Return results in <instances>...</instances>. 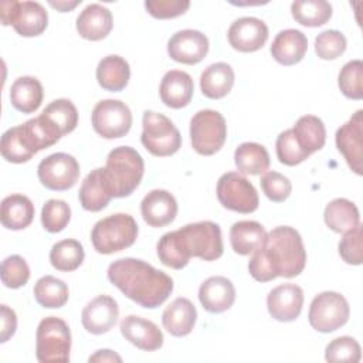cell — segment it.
I'll return each mask as SVG.
<instances>
[{
    "label": "cell",
    "mask_w": 363,
    "mask_h": 363,
    "mask_svg": "<svg viewBox=\"0 0 363 363\" xmlns=\"http://www.w3.org/2000/svg\"><path fill=\"white\" fill-rule=\"evenodd\" d=\"M306 265V250L301 234L279 225L267 233L264 244L255 250L248 261V272L258 282H268L278 277L294 278Z\"/></svg>",
    "instance_id": "6da1fadb"
},
{
    "label": "cell",
    "mask_w": 363,
    "mask_h": 363,
    "mask_svg": "<svg viewBox=\"0 0 363 363\" xmlns=\"http://www.w3.org/2000/svg\"><path fill=\"white\" fill-rule=\"evenodd\" d=\"M160 262L173 269L184 268L191 257L214 261L223 255L221 228L217 223L204 220L169 231L156 245Z\"/></svg>",
    "instance_id": "7a4b0ae2"
},
{
    "label": "cell",
    "mask_w": 363,
    "mask_h": 363,
    "mask_svg": "<svg viewBox=\"0 0 363 363\" xmlns=\"http://www.w3.org/2000/svg\"><path fill=\"white\" fill-rule=\"evenodd\" d=\"M108 279L138 305L155 309L173 292V279L163 271L138 258H119L109 264Z\"/></svg>",
    "instance_id": "3957f363"
},
{
    "label": "cell",
    "mask_w": 363,
    "mask_h": 363,
    "mask_svg": "<svg viewBox=\"0 0 363 363\" xmlns=\"http://www.w3.org/2000/svg\"><path fill=\"white\" fill-rule=\"evenodd\" d=\"M61 138L60 132L40 115L7 129L1 135L0 152L3 159L10 163H26L35 153L52 146Z\"/></svg>",
    "instance_id": "277c9868"
},
{
    "label": "cell",
    "mask_w": 363,
    "mask_h": 363,
    "mask_svg": "<svg viewBox=\"0 0 363 363\" xmlns=\"http://www.w3.org/2000/svg\"><path fill=\"white\" fill-rule=\"evenodd\" d=\"M145 174V162L140 153L130 146L113 147L106 156L104 179L112 197L130 196Z\"/></svg>",
    "instance_id": "5b68a950"
},
{
    "label": "cell",
    "mask_w": 363,
    "mask_h": 363,
    "mask_svg": "<svg viewBox=\"0 0 363 363\" xmlns=\"http://www.w3.org/2000/svg\"><path fill=\"white\" fill-rule=\"evenodd\" d=\"M138 223L130 214L116 213L99 220L91 231V242L99 254H113L133 245L138 238Z\"/></svg>",
    "instance_id": "8992f818"
},
{
    "label": "cell",
    "mask_w": 363,
    "mask_h": 363,
    "mask_svg": "<svg viewBox=\"0 0 363 363\" xmlns=\"http://www.w3.org/2000/svg\"><path fill=\"white\" fill-rule=\"evenodd\" d=\"M71 352V330L65 320L47 316L35 332V357L41 363H67Z\"/></svg>",
    "instance_id": "52a82bcc"
},
{
    "label": "cell",
    "mask_w": 363,
    "mask_h": 363,
    "mask_svg": "<svg viewBox=\"0 0 363 363\" xmlns=\"http://www.w3.org/2000/svg\"><path fill=\"white\" fill-rule=\"evenodd\" d=\"M140 142L150 155L166 157L174 155L182 147V135L174 123L163 113L145 111Z\"/></svg>",
    "instance_id": "ba28073f"
},
{
    "label": "cell",
    "mask_w": 363,
    "mask_h": 363,
    "mask_svg": "<svg viewBox=\"0 0 363 363\" xmlns=\"http://www.w3.org/2000/svg\"><path fill=\"white\" fill-rule=\"evenodd\" d=\"M227 123L214 109H201L190 121V140L193 149L203 156L217 153L225 143Z\"/></svg>",
    "instance_id": "9c48e42d"
},
{
    "label": "cell",
    "mask_w": 363,
    "mask_h": 363,
    "mask_svg": "<svg viewBox=\"0 0 363 363\" xmlns=\"http://www.w3.org/2000/svg\"><path fill=\"white\" fill-rule=\"evenodd\" d=\"M0 18L3 26H13L21 37H37L48 26V13L38 1H1Z\"/></svg>",
    "instance_id": "30bf717a"
},
{
    "label": "cell",
    "mask_w": 363,
    "mask_h": 363,
    "mask_svg": "<svg viewBox=\"0 0 363 363\" xmlns=\"http://www.w3.org/2000/svg\"><path fill=\"white\" fill-rule=\"evenodd\" d=\"M350 316V308L346 298L335 291L318 294L309 306V325L320 332L330 333L345 326Z\"/></svg>",
    "instance_id": "8fae6325"
},
{
    "label": "cell",
    "mask_w": 363,
    "mask_h": 363,
    "mask_svg": "<svg viewBox=\"0 0 363 363\" xmlns=\"http://www.w3.org/2000/svg\"><path fill=\"white\" fill-rule=\"evenodd\" d=\"M217 199L231 211L250 214L258 208L259 199L252 183L238 172H227L217 182Z\"/></svg>",
    "instance_id": "7c38bea8"
},
{
    "label": "cell",
    "mask_w": 363,
    "mask_h": 363,
    "mask_svg": "<svg viewBox=\"0 0 363 363\" xmlns=\"http://www.w3.org/2000/svg\"><path fill=\"white\" fill-rule=\"evenodd\" d=\"M94 130L105 139H118L128 135L132 126V112L119 99L99 101L91 113Z\"/></svg>",
    "instance_id": "4fadbf2b"
},
{
    "label": "cell",
    "mask_w": 363,
    "mask_h": 363,
    "mask_svg": "<svg viewBox=\"0 0 363 363\" xmlns=\"http://www.w3.org/2000/svg\"><path fill=\"white\" fill-rule=\"evenodd\" d=\"M79 172L77 159L64 152L44 157L37 167L40 183L52 191H65L74 187L79 179Z\"/></svg>",
    "instance_id": "5bb4252c"
},
{
    "label": "cell",
    "mask_w": 363,
    "mask_h": 363,
    "mask_svg": "<svg viewBox=\"0 0 363 363\" xmlns=\"http://www.w3.org/2000/svg\"><path fill=\"white\" fill-rule=\"evenodd\" d=\"M337 150L357 176L363 174V111H356L335 135Z\"/></svg>",
    "instance_id": "9a60e30c"
},
{
    "label": "cell",
    "mask_w": 363,
    "mask_h": 363,
    "mask_svg": "<svg viewBox=\"0 0 363 363\" xmlns=\"http://www.w3.org/2000/svg\"><path fill=\"white\" fill-rule=\"evenodd\" d=\"M208 38L199 30L176 31L167 41L169 57L180 64L194 65L204 60L208 52Z\"/></svg>",
    "instance_id": "2e32d148"
},
{
    "label": "cell",
    "mask_w": 363,
    "mask_h": 363,
    "mask_svg": "<svg viewBox=\"0 0 363 363\" xmlns=\"http://www.w3.org/2000/svg\"><path fill=\"white\" fill-rule=\"evenodd\" d=\"M227 38L234 50L240 52H254L265 45L268 27L257 17H240L230 26Z\"/></svg>",
    "instance_id": "e0dca14e"
},
{
    "label": "cell",
    "mask_w": 363,
    "mask_h": 363,
    "mask_svg": "<svg viewBox=\"0 0 363 363\" xmlns=\"http://www.w3.org/2000/svg\"><path fill=\"white\" fill-rule=\"evenodd\" d=\"M119 318L118 302L109 295H98L89 301L81 313V322L86 332L104 335L109 332Z\"/></svg>",
    "instance_id": "ac0fdd59"
},
{
    "label": "cell",
    "mask_w": 363,
    "mask_h": 363,
    "mask_svg": "<svg viewBox=\"0 0 363 363\" xmlns=\"http://www.w3.org/2000/svg\"><path fill=\"white\" fill-rule=\"evenodd\" d=\"M303 306V291L295 284H282L269 291L267 308L269 315L279 322L295 320Z\"/></svg>",
    "instance_id": "d6986e66"
},
{
    "label": "cell",
    "mask_w": 363,
    "mask_h": 363,
    "mask_svg": "<svg viewBox=\"0 0 363 363\" xmlns=\"http://www.w3.org/2000/svg\"><path fill=\"white\" fill-rule=\"evenodd\" d=\"M119 329L122 336L140 350L155 352L163 346L164 339L162 330L149 319L138 315H128L121 320Z\"/></svg>",
    "instance_id": "ffe728a7"
},
{
    "label": "cell",
    "mask_w": 363,
    "mask_h": 363,
    "mask_svg": "<svg viewBox=\"0 0 363 363\" xmlns=\"http://www.w3.org/2000/svg\"><path fill=\"white\" fill-rule=\"evenodd\" d=\"M140 214L150 227L169 225L177 216V201L167 190H152L142 199Z\"/></svg>",
    "instance_id": "44dd1931"
},
{
    "label": "cell",
    "mask_w": 363,
    "mask_h": 363,
    "mask_svg": "<svg viewBox=\"0 0 363 363\" xmlns=\"http://www.w3.org/2000/svg\"><path fill=\"white\" fill-rule=\"evenodd\" d=\"M199 301L210 313L225 312L235 301V288L225 277H210L199 288Z\"/></svg>",
    "instance_id": "7402d4cb"
},
{
    "label": "cell",
    "mask_w": 363,
    "mask_h": 363,
    "mask_svg": "<svg viewBox=\"0 0 363 363\" xmlns=\"http://www.w3.org/2000/svg\"><path fill=\"white\" fill-rule=\"evenodd\" d=\"M194 92V84L191 77L180 69L167 71L160 82L159 95L162 102L172 108L180 109L190 104Z\"/></svg>",
    "instance_id": "603a6c76"
},
{
    "label": "cell",
    "mask_w": 363,
    "mask_h": 363,
    "mask_svg": "<svg viewBox=\"0 0 363 363\" xmlns=\"http://www.w3.org/2000/svg\"><path fill=\"white\" fill-rule=\"evenodd\" d=\"M308 50L306 35L295 28H286L279 31L272 44H271V55L272 58L285 67L295 65L301 62Z\"/></svg>",
    "instance_id": "cb8c5ba5"
},
{
    "label": "cell",
    "mask_w": 363,
    "mask_h": 363,
    "mask_svg": "<svg viewBox=\"0 0 363 363\" xmlns=\"http://www.w3.org/2000/svg\"><path fill=\"white\" fill-rule=\"evenodd\" d=\"M78 34L89 41H99L108 37L113 27V18L112 13L98 4L92 3L88 4L77 17L75 23Z\"/></svg>",
    "instance_id": "d4e9b609"
},
{
    "label": "cell",
    "mask_w": 363,
    "mask_h": 363,
    "mask_svg": "<svg viewBox=\"0 0 363 363\" xmlns=\"http://www.w3.org/2000/svg\"><path fill=\"white\" fill-rule=\"evenodd\" d=\"M197 320V311L187 298H176L162 313L163 328L176 337L187 336Z\"/></svg>",
    "instance_id": "484cf974"
},
{
    "label": "cell",
    "mask_w": 363,
    "mask_h": 363,
    "mask_svg": "<svg viewBox=\"0 0 363 363\" xmlns=\"http://www.w3.org/2000/svg\"><path fill=\"white\" fill-rule=\"evenodd\" d=\"M130 78V67L128 61L121 55H106L96 67V81L101 88L111 92H119L125 89Z\"/></svg>",
    "instance_id": "4316f807"
},
{
    "label": "cell",
    "mask_w": 363,
    "mask_h": 363,
    "mask_svg": "<svg viewBox=\"0 0 363 363\" xmlns=\"http://www.w3.org/2000/svg\"><path fill=\"white\" fill-rule=\"evenodd\" d=\"M78 199L84 210L86 211H101L105 208L109 201L113 199L108 191L105 179H104V167H96L84 179Z\"/></svg>",
    "instance_id": "83f0119b"
},
{
    "label": "cell",
    "mask_w": 363,
    "mask_h": 363,
    "mask_svg": "<svg viewBox=\"0 0 363 363\" xmlns=\"http://www.w3.org/2000/svg\"><path fill=\"white\" fill-rule=\"evenodd\" d=\"M34 204L24 194H10L3 199L0 221L9 230H24L33 223Z\"/></svg>",
    "instance_id": "f1b7e54d"
},
{
    "label": "cell",
    "mask_w": 363,
    "mask_h": 363,
    "mask_svg": "<svg viewBox=\"0 0 363 363\" xmlns=\"http://www.w3.org/2000/svg\"><path fill=\"white\" fill-rule=\"evenodd\" d=\"M267 238L265 228L252 220H241L230 228V244L234 252L240 255H250L258 250Z\"/></svg>",
    "instance_id": "f546056e"
},
{
    "label": "cell",
    "mask_w": 363,
    "mask_h": 363,
    "mask_svg": "<svg viewBox=\"0 0 363 363\" xmlns=\"http://www.w3.org/2000/svg\"><path fill=\"white\" fill-rule=\"evenodd\" d=\"M234 69L227 62H214L200 75V88L206 98H224L234 85Z\"/></svg>",
    "instance_id": "4dcf8cb0"
},
{
    "label": "cell",
    "mask_w": 363,
    "mask_h": 363,
    "mask_svg": "<svg viewBox=\"0 0 363 363\" xmlns=\"http://www.w3.org/2000/svg\"><path fill=\"white\" fill-rule=\"evenodd\" d=\"M44 98V89L41 82L35 77H20L10 88V102L11 105L23 113L35 112Z\"/></svg>",
    "instance_id": "1f68e13d"
},
{
    "label": "cell",
    "mask_w": 363,
    "mask_h": 363,
    "mask_svg": "<svg viewBox=\"0 0 363 363\" xmlns=\"http://www.w3.org/2000/svg\"><path fill=\"white\" fill-rule=\"evenodd\" d=\"M323 220L332 231L346 233L360 224V214L353 201L337 197L326 204L323 211Z\"/></svg>",
    "instance_id": "d6a6232c"
},
{
    "label": "cell",
    "mask_w": 363,
    "mask_h": 363,
    "mask_svg": "<svg viewBox=\"0 0 363 363\" xmlns=\"http://www.w3.org/2000/svg\"><path fill=\"white\" fill-rule=\"evenodd\" d=\"M298 145L311 156L320 150L326 142V128L320 118L313 115L301 116L291 128Z\"/></svg>",
    "instance_id": "836d02e7"
},
{
    "label": "cell",
    "mask_w": 363,
    "mask_h": 363,
    "mask_svg": "<svg viewBox=\"0 0 363 363\" xmlns=\"http://www.w3.org/2000/svg\"><path fill=\"white\" fill-rule=\"evenodd\" d=\"M234 163L241 174H261L269 167V155L267 149L255 142H244L234 152Z\"/></svg>",
    "instance_id": "e575fe53"
},
{
    "label": "cell",
    "mask_w": 363,
    "mask_h": 363,
    "mask_svg": "<svg viewBox=\"0 0 363 363\" xmlns=\"http://www.w3.org/2000/svg\"><path fill=\"white\" fill-rule=\"evenodd\" d=\"M33 294L37 303L47 309H58L64 306L69 298V289L67 284L52 275H44L38 278Z\"/></svg>",
    "instance_id": "d590c367"
},
{
    "label": "cell",
    "mask_w": 363,
    "mask_h": 363,
    "mask_svg": "<svg viewBox=\"0 0 363 363\" xmlns=\"http://www.w3.org/2000/svg\"><path fill=\"white\" fill-rule=\"evenodd\" d=\"M85 251L79 241L67 238L55 242L50 251L51 265L61 272H71L84 262Z\"/></svg>",
    "instance_id": "8d00e7d4"
},
{
    "label": "cell",
    "mask_w": 363,
    "mask_h": 363,
    "mask_svg": "<svg viewBox=\"0 0 363 363\" xmlns=\"http://www.w3.org/2000/svg\"><path fill=\"white\" fill-rule=\"evenodd\" d=\"M295 21L305 27H320L332 17V6L325 0H298L291 4Z\"/></svg>",
    "instance_id": "74e56055"
},
{
    "label": "cell",
    "mask_w": 363,
    "mask_h": 363,
    "mask_svg": "<svg viewBox=\"0 0 363 363\" xmlns=\"http://www.w3.org/2000/svg\"><path fill=\"white\" fill-rule=\"evenodd\" d=\"M40 115L44 116L61 136L71 133L78 125V111L75 105L65 98L50 102Z\"/></svg>",
    "instance_id": "f35d334b"
},
{
    "label": "cell",
    "mask_w": 363,
    "mask_h": 363,
    "mask_svg": "<svg viewBox=\"0 0 363 363\" xmlns=\"http://www.w3.org/2000/svg\"><path fill=\"white\" fill-rule=\"evenodd\" d=\"M337 85L340 92L349 98L359 101L363 98V62L360 60H352L346 62L337 77Z\"/></svg>",
    "instance_id": "ab89813d"
},
{
    "label": "cell",
    "mask_w": 363,
    "mask_h": 363,
    "mask_svg": "<svg viewBox=\"0 0 363 363\" xmlns=\"http://www.w3.org/2000/svg\"><path fill=\"white\" fill-rule=\"evenodd\" d=\"M71 220V208L64 200L50 199L41 208V224L48 233L62 231Z\"/></svg>",
    "instance_id": "60d3db41"
},
{
    "label": "cell",
    "mask_w": 363,
    "mask_h": 363,
    "mask_svg": "<svg viewBox=\"0 0 363 363\" xmlns=\"http://www.w3.org/2000/svg\"><path fill=\"white\" fill-rule=\"evenodd\" d=\"M362 357V349L359 342L352 336H340L326 345L325 359L326 362H349L357 363Z\"/></svg>",
    "instance_id": "b9f144b4"
},
{
    "label": "cell",
    "mask_w": 363,
    "mask_h": 363,
    "mask_svg": "<svg viewBox=\"0 0 363 363\" xmlns=\"http://www.w3.org/2000/svg\"><path fill=\"white\" fill-rule=\"evenodd\" d=\"M275 150L278 160L286 166H296L309 157V155L298 145L292 129H286L278 135Z\"/></svg>",
    "instance_id": "7bdbcfd3"
},
{
    "label": "cell",
    "mask_w": 363,
    "mask_h": 363,
    "mask_svg": "<svg viewBox=\"0 0 363 363\" xmlns=\"http://www.w3.org/2000/svg\"><path fill=\"white\" fill-rule=\"evenodd\" d=\"M0 275L4 286L17 289L24 286L30 279V268L23 257L9 255L1 262Z\"/></svg>",
    "instance_id": "ee69618b"
},
{
    "label": "cell",
    "mask_w": 363,
    "mask_h": 363,
    "mask_svg": "<svg viewBox=\"0 0 363 363\" xmlns=\"http://www.w3.org/2000/svg\"><path fill=\"white\" fill-rule=\"evenodd\" d=\"M347 47V41L343 33L337 30H325L318 34L315 40V52L320 60H336Z\"/></svg>",
    "instance_id": "f6af8a7d"
},
{
    "label": "cell",
    "mask_w": 363,
    "mask_h": 363,
    "mask_svg": "<svg viewBox=\"0 0 363 363\" xmlns=\"http://www.w3.org/2000/svg\"><path fill=\"white\" fill-rule=\"evenodd\" d=\"M262 193L274 203L285 201L292 193L291 180L278 172H265L259 180Z\"/></svg>",
    "instance_id": "bcb514c9"
},
{
    "label": "cell",
    "mask_w": 363,
    "mask_h": 363,
    "mask_svg": "<svg viewBox=\"0 0 363 363\" xmlns=\"http://www.w3.org/2000/svg\"><path fill=\"white\" fill-rule=\"evenodd\" d=\"M345 235L339 241V255L340 258L350 265H360L363 261V231L362 225L359 224L357 227L343 233Z\"/></svg>",
    "instance_id": "7dc6e473"
},
{
    "label": "cell",
    "mask_w": 363,
    "mask_h": 363,
    "mask_svg": "<svg viewBox=\"0 0 363 363\" xmlns=\"http://www.w3.org/2000/svg\"><path fill=\"white\" fill-rule=\"evenodd\" d=\"M190 7L187 0H146L145 9L147 13L159 20L174 18L184 14Z\"/></svg>",
    "instance_id": "c3c4849f"
},
{
    "label": "cell",
    "mask_w": 363,
    "mask_h": 363,
    "mask_svg": "<svg viewBox=\"0 0 363 363\" xmlns=\"http://www.w3.org/2000/svg\"><path fill=\"white\" fill-rule=\"evenodd\" d=\"M0 316H1V330H0V342L6 343L17 329V315L16 312L7 306L0 305Z\"/></svg>",
    "instance_id": "681fc988"
},
{
    "label": "cell",
    "mask_w": 363,
    "mask_h": 363,
    "mask_svg": "<svg viewBox=\"0 0 363 363\" xmlns=\"http://www.w3.org/2000/svg\"><path fill=\"white\" fill-rule=\"evenodd\" d=\"M88 362H118V363H121L122 357L118 353H115L113 350L101 349V350H96L92 356H89Z\"/></svg>",
    "instance_id": "f907efd6"
},
{
    "label": "cell",
    "mask_w": 363,
    "mask_h": 363,
    "mask_svg": "<svg viewBox=\"0 0 363 363\" xmlns=\"http://www.w3.org/2000/svg\"><path fill=\"white\" fill-rule=\"evenodd\" d=\"M81 3V0H77V1H50V6L51 7H54V9H57V10H60L61 13H65V11H69V10H72L74 7H77L78 4Z\"/></svg>",
    "instance_id": "816d5d0a"
}]
</instances>
